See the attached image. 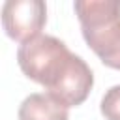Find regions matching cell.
Instances as JSON below:
<instances>
[{"label": "cell", "instance_id": "4", "mask_svg": "<svg viewBox=\"0 0 120 120\" xmlns=\"http://www.w3.org/2000/svg\"><path fill=\"white\" fill-rule=\"evenodd\" d=\"M19 120H68V107L47 92H34L22 99L17 112Z\"/></svg>", "mask_w": 120, "mask_h": 120}, {"label": "cell", "instance_id": "3", "mask_svg": "<svg viewBox=\"0 0 120 120\" xmlns=\"http://www.w3.org/2000/svg\"><path fill=\"white\" fill-rule=\"evenodd\" d=\"M47 6L41 0H8L2 6V26L13 41H28L41 34Z\"/></svg>", "mask_w": 120, "mask_h": 120}, {"label": "cell", "instance_id": "1", "mask_svg": "<svg viewBox=\"0 0 120 120\" xmlns=\"http://www.w3.org/2000/svg\"><path fill=\"white\" fill-rule=\"evenodd\" d=\"M17 64L30 81L41 84L68 109L81 105L94 86L90 66L54 36L39 34L21 43Z\"/></svg>", "mask_w": 120, "mask_h": 120}, {"label": "cell", "instance_id": "2", "mask_svg": "<svg viewBox=\"0 0 120 120\" xmlns=\"http://www.w3.org/2000/svg\"><path fill=\"white\" fill-rule=\"evenodd\" d=\"M86 45L112 69H120V0H79L73 4Z\"/></svg>", "mask_w": 120, "mask_h": 120}, {"label": "cell", "instance_id": "5", "mask_svg": "<svg viewBox=\"0 0 120 120\" xmlns=\"http://www.w3.org/2000/svg\"><path fill=\"white\" fill-rule=\"evenodd\" d=\"M99 109L105 120H120V84L111 86L103 94Z\"/></svg>", "mask_w": 120, "mask_h": 120}]
</instances>
